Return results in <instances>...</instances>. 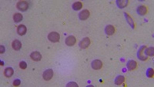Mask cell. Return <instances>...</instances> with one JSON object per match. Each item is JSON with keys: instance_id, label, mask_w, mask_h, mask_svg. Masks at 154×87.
<instances>
[{"instance_id": "1", "label": "cell", "mask_w": 154, "mask_h": 87, "mask_svg": "<svg viewBox=\"0 0 154 87\" xmlns=\"http://www.w3.org/2000/svg\"><path fill=\"white\" fill-rule=\"evenodd\" d=\"M48 39L52 42H57L60 40V35L56 32H52L48 35Z\"/></svg>"}, {"instance_id": "2", "label": "cell", "mask_w": 154, "mask_h": 87, "mask_svg": "<svg viewBox=\"0 0 154 87\" xmlns=\"http://www.w3.org/2000/svg\"><path fill=\"white\" fill-rule=\"evenodd\" d=\"M16 7L22 12H25L29 9V3L26 1H19L17 2Z\"/></svg>"}, {"instance_id": "3", "label": "cell", "mask_w": 154, "mask_h": 87, "mask_svg": "<svg viewBox=\"0 0 154 87\" xmlns=\"http://www.w3.org/2000/svg\"><path fill=\"white\" fill-rule=\"evenodd\" d=\"M146 49V46H141V47L140 48L139 51H138L137 56H138V58L140 59V60L145 61V60H146V59H148V56H146L145 52H144Z\"/></svg>"}, {"instance_id": "4", "label": "cell", "mask_w": 154, "mask_h": 87, "mask_svg": "<svg viewBox=\"0 0 154 87\" xmlns=\"http://www.w3.org/2000/svg\"><path fill=\"white\" fill-rule=\"evenodd\" d=\"M53 74H54L53 70L52 69H46V71H44V72L42 74V77L46 81H49L52 78Z\"/></svg>"}, {"instance_id": "5", "label": "cell", "mask_w": 154, "mask_h": 87, "mask_svg": "<svg viewBox=\"0 0 154 87\" xmlns=\"http://www.w3.org/2000/svg\"><path fill=\"white\" fill-rule=\"evenodd\" d=\"M91 66H92V68L93 69L99 70V69H100L101 68L103 67V62L100 59H95V60H93L92 62Z\"/></svg>"}, {"instance_id": "6", "label": "cell", "mask_w": 154, "mask_h": 87, "mask_svg": "<svg viewBox=\"0 0 154 87\" xmlns=\"http://www.w3.org/2000/svg\"><path fill=\"white\" fill-rule=\"evenodd\" d=\"M80 47L81 49H86L88 48L90 45V39L88 37H86L83 39L81 40V42H80Z\"/></svg>"}, {"instance_id": "7", "label": "cell", "mask_w": 154, "mask_h": 87, "mask_svg": "<svg viewBox=\"0 0 154 87\" xmlns=\"http://www.w3.org/2000/svg\"><path fill=\"white\" fill-rule=\"evenodd\" d=\"M90 11L87 9L82 10V12H80L79 14V18L80 20H86L89 17H90Z\"/></svg>"}, {"instance_id": "8", "label": "cell", "mask_w": 154, "mask_h": 87, "mask_svg": "<svg viewBox=\"0 0 154 87\" xmlns=\"http://www.w3.org/2000/svg\"><path fill=\"white\" fill-rule=\"evenodd\" d=\"M76 39L74 36H69L66 39V44L69 46H72L76 44Z\"/></svg>"}, {"instance_id": "9", "label": "cell", "mask_w": 154, "mask_h": 87, "mask_svg": "<svg viewBox=\"0 0 154 87\" xmlns=\"http://www.w3.org/2000/svg\"><path fill=\"white\" fill-rule=\"evenodd\" d=\"M115 31H116L115 27L113 26H112V25H108L105 28V32H106V35H108V36H112V35H113L115 33Z\"/></svg>"}, {"instance_id": "10", "label": "cell", "mask_w": 154, "mask_h": 87, "mask_svg": "<svg viewBox=\"0 0 154 87\" xmlns=\"http://www.w3.org/2000/svg\"><path fill=\"white\" fill-rule=\"evenodd\" d=\"M30 58L34 61H39L42 59V55L39 52H33L30 55Z\"/></svg>"}, {"instance_id": "11", "label": "cell", "mask_w": 154, "mask_h": 87, "mask_svg": "<svg viewBox=\"0 0 154 87\" xmlns=\"http://www.w3.org/2000/svg\"><path fill=\"white\" fill-rule=\"evenodd\" d=\"M12 47L13 48V49H15L16 51H19L20 50V49L22 48V43L19 40H14L12 43Z\"/></svg>"}, {"instance_id": "12", "label": "cell", "mask_w": 154, "mask_h": 87, "mask_svg": "<svg viewBox=\"0 0 154 87\" xmlns=\"http://www.w3.org/2000/svg\"><path fill=\"white\" fill-rule=\"evenodd\" d=\"M137 13L139 15H140V16L146 15L147 13V8H146V6H143V5L138 6V8H137Z\"/></svg>"}, {"instance_id": "13", "label": "cell", "mask_w": 154, "mask_h": 87, "mask_svg": "<svg viewBox=\"0 0 154 87\" xmlns=\"http://www.w3.org/2000/svg\"><path fill=\"white\" fill-rule=\"evenodd\" d=\"M136 66H137V63H136V62L135 60H130L127 62V69L130 71H132V70L136 69Z\"/></svg>"}, {"instance_id": "14", "label": "cell", "mask_w": 154, "mask_h": 87, "mask_svg": "<svg viewBox=\"0 0 154 87\" xmlns=\"http://www.w3.org/2000/svg\"><path fill=\"white\" fill-rule=\"evenodd\" d=\"M27 32V29H26V26H24V25H20L18 26L17 28V32L19 36H24Z\"/></svg>"}, {"instance_id": "15", "label": "cell", "mask_w": 154, "mask_h": 87, "mask_svg": "<svg viewBox=\"0 0 154 87\" xmlns=\"http://www.w3.org/2000/svg\"><path fill=\"white\" fill-rule=\"evenodd\" d=\"M13 73H14V70H13V69L11 67H8L6 68V69H5V71H4V75H5V76L7 78H10L12 76V75H13Z\"/></svg>"}, {"instance_id": "16", "label": "cell", "mask_w": 154, "mask_h": 87, "mask_svg": "<svg viewBox=\"0 0 154 87\" xmlns=\"http://www.w3.org/2000/svg\"><path fill=\"white\" fill-rule=\"evenodd\" d=\"M125 16H126V18L127 22L131 26V27H132L133 29H134V28H135V22H134L133 18H132L128 13H126V12H125Z\"/></svg>"}, {"instance_id": "17", "label": "cell", "mask_w": 154, "mask_h": 87, "mask_svg": "<svg viewBox=\"0 0 154 87\" xmlns=\"http://www.w3.org/2000/svg\"><path fill=\"white\" fill-rule=\"evenodd\" d=\"M124 82H125V77L123 76H118L115 79V84L117 86L122 85Z\"/></svg>"}, {"instance_id": "18", "label": "cell", "mask_w": 154, "mask_h": 87, "mask_svg": "<svg viewBox=\"0 0 154 87\" xmlns=\"http://www.w3.org/2000/svg\"><path fill=\"white\" fill-rule=\"evenodd\" d=\"M128 3H129V2L126 0H122V1H120V0H118V1H116V4H117V6L120 7V8H121V9H123V8H125L127 5H128Z\"/></svg>"}, {"instance_id": "19", "label": "cell", "mask_w": 154, "mask_h": 87, "mask_svg": "<svg viewBox=\"0 0 154 87\" xmlns=\"http://www.w3.org/2000/svg\"><path fill=\"white\" fill-rule=\"evenodd\" d=\"M145 54L146 56H154V48L153 47H150V48H146L145 49Z\"/></svg>"}, {"instance_id": "20", "label": "cell", "mask_w": 154, "mask_h": 87, "mask_svg": "<svg viewBox=\"0 0 154 87\" xmlns=\"http://www.w3.org/2000/svg\"><path fill=\"white\" fill-rule=\"evenodd\" d=\"M82 7V3L81 2H76L72 4V9L76 11L81 9Z\"/></svg>"}, {"instance_id": "21", "label": "cell", "mask_w": 154, "mask_h": 87, "mask_svg": "<svg viewBox=\"0 0 154 87\" xmlns=\"http://www.w3.org/2000/svg\"><path fill=\"white\" fill-rule=\"evenodd\" d=\"M22 19H23V16L20 13H15L13 16V20L16 22H19L22 20Z\"/></svg>"}, {"instance_id": "22", "label": "cell", "mask_w": 154, "mask_h": 87, "mask_svg": "<svg viewBox=\"0 0 154 87\" xmlns=\"http://www.w3.org/2000/svg\"><path fill=\"white\" fill-rule=\"evenodd\" d=\"M146 76L149 78L153 77V69L152 68H149L146 71Z\"/></svg>"}, {"instance_id": "23", "label": "cell", "mask_w": 154, "mask_h": 87, "mask_svg": "<svg viewBox=\"0 0 154 87\" xmlns=\"http://www.w3.org/2000/svg\"><path fill=\"white\" fill-rule=\"evenodd\" d=\"M19 67H20V69H26L27 68V64H26V62H24V61L20 62V63H19Z\"/></svg>"}, {"instance_id": "24", "label": "cell", "mask_w": 154, "mask_h": 87, "mask_svg": "<svg viewBox=\"0 0 154 87\" xmlns=\"http://www.w3.org/2000/svg\"><path fill=\"white\" fill-rule=\"evenodd\" d=\"M13 86H19L21 84V81L20 79H15L14 81H13Z\"/></svg>"}, {"instance_id": "25", "label": "cell", "mask_w": 154, "mask_h": 87, "mask_svg": "<svg viewBox=\"0 0 154 87\" xmlns=\"http://www.w3.org/2000/svg\"><path fill=\"white\" fill-rule=\"evenodd\" d=\"M75 86V87H78V85L76 84V83H68L67 84V86Z\"/></svg>"}, {"instance_id": "26", "label": "cell", "mask_w": 154, "mask_h": 87, "mask_svg": "<svg viewBox=\"0 0 154 87\" xmlns=\"http://www.w3.org/2000/svg\"><path fill=\"white\" fill-rule=\"evenodd\" d=\"M0 48H1V51H0V52H1V53H4V52H5V47H4L3 46H0Z\"/></svg>"}]
</instances>
